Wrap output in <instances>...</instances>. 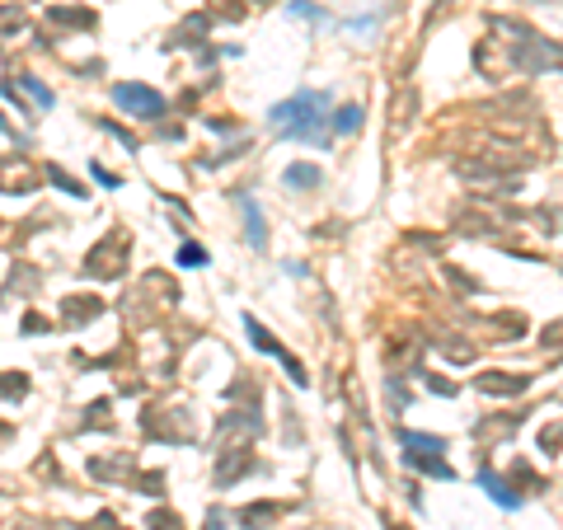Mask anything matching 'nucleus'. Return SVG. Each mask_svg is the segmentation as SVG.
Wrapping results in <instances>:
<instances>
[{"instance_id":"obj_1","label":"nucleus","mask_w":563,"mask_h":530,"mask_svg":"<svg viewBox=\"0 0 563 530\" xmlns=\"http://www.w3.org/2000/svg\"><path fill=\"white\" fill-rule=\"evenodd\" d=\"M268 123L277 127L282 136H291V141H310V146H319V141H324V123H329V94L324 90L291 94L286 103H277V108L268 113Z\"/></svg>"},{"instance_id":"obj_2","label":"nucleus","mask_w":563,"mask_h":530,"mask_svg":"<svg viewBox=\"0 0 563 530\" xmlns=\"http://www.w3.org/2000/svg\"><path fill=\"white\" fill-rule=\"evenodd\" d=\"M113 103L132 118H160L165 113V99H160L150 85H118V90H113Z\"/></svg>"},{"instance_id":"obj_3","label":"nucleus","mask_w":563,"mask_h":530,"mask_svg":"<svg viewBox=\"0 0 563 530\" xmlns=\"http://www.w3.org/2000/svg\"><path fill=\"white\" fill-rule=\"evenodd\" d=\"M319 165H286L282 170V188H319Z\"/></svg>"},{"instance_id":"obj_4","label":"nucleus","mask_w":563,"mask_h":530,"mask_svg":"<svg viewBox=\"0 0 563 530\" xmlns=\"http://www.w3.org/2000/svg\"><path fill=\"white\" fill-rule=\"evenodd\" d=\"M239 202H244V216H249V244H254V249H263V244H268V226H263L259 202H254V197H239Z\"/></svg>"},{"instance_id":"obj_5","label":"nucleus","mask_w":563,"mask_h":530,"mask_svg":"<svg viewBox=\"0 0 563 530\" xmlns=\"http://www.w3.org/2000/svg\"><path fill=\"white\" fill-rule=\"evenodd\" d=\"M357 127H361V108H357V103H343V108L334 113V132L338 136H352Z\"/></svg>"},{"instance_id":"obj_6","label":"nucleus","mask_w":563,"mask_h":530,"mask_svg":"<svg viewBox=\"0 0 563 530\" xmlns=\"http://www.w3.org/2000/svg\"><path fill=\"white\" fill-rule=\"evenodd\" d=\"M479 484L488 488V497H493L497 507H507V511H517V507H521V497H517V493H507V488L497 484V479H488V474H484V479H479Z\"/></svg>"},{"instance_id":"obj_7","label":"nucleus","mask_w":563,"mask_h":530,"mask_svg":"<svg viewBox=\"0 0 563 530\" xmlns=\"http://www.w3.org/2000/svg\"><path fill=\"white\" fill-rule=\"evenodd\" d=\"M24 90L33 94V99L43 103V108H52V90H47V85H38V80H24Z\"/></svg>"},{"instance_id":"obj_8","label":"nucleus","mask_w":563,"mask_h":530,"mask_svg":"<svg viewBox=\"0 0 563 530\" xmlns=\"http://www.w3.org/2000/svg\"><path fill=\"white\" fill-rule=\"evenodd\" d=\"M202 259H207V254H202L197 244H183V249H179V263H183V268H197Z\"/></svg>"},{"instance_id":"obj_9","label":"nucleus","mask_w":563,"mask_h":530,"mask_svg":"<svg viewBox=\"0 0 563 530\" xmlns=\"http://www.w3.org/2000/svg\"><path fill=\"white\" fill-rule=\"evenodd\" d=\"M286 14H296V19H324V14L315 10V5H305V0H291V10Z\"/></svg>"}]
</instances>
